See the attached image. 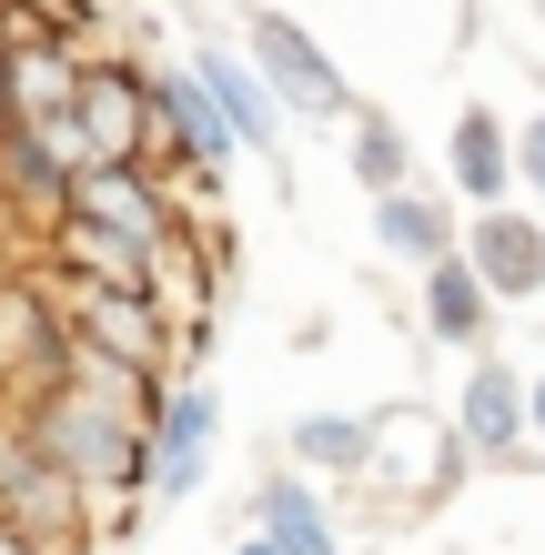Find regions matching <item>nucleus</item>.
I'll return each instance as SVG.
<instances>
[{
	"mask_svg": "<svg viewBox=\"0 0 545 555\" xmlns=\"http://www.w3.org/2000/svg\"><path fill=\"white\" fill-rule=\"evenodd\" d=\"M11 414L30 424V444H41L91 505H142V495H152V424L121 414L112 395L61 384V395H30V404H11Z\"/></svg>",
	"mask_w": 545,
	"mask_h": 555,
	"instance_id": "1",
	"label": "nucleus"
},
{
	"mask_svg": "<svg viewBox=\"0 0 545 555\" xmlns=\"http://www.w3.org/2000/svg\"><path fill=\"white\" fill-rule=\"evenodd\" d=\"M91 505L72 475L51 465L41 444H30V424L0 404V526H21V535H41L51 555H91Z\"/></svg>",
	"mask_w": 545,
	"mask_h": 555,
	"instance_id": "2",
	"label": "nucleus"
},
{
	"mask_svg": "<svg viewBox=\"0 0 545 555\" xmlns=\"http://www.w3.org/2000/svg\"><path fill=\"white\" fill-rule=\"evenodd\" d=\"M72 212L102 222V233H121V243H142V253L182 243V192L152 172V162H81L72 172Z\"/></svg>",
	"mask_w": 545,
	"mask_h": 555,
	"instance_id": "3",
	"label": "nucleus"
},
{
	"mask_svg": "<svg viewBox=\"0 0 545 555\" xmlns=\"http://www.w3.org/2000/svg\"><path fill=\"white\" fill-rule=\"evenodd\" d=\"M455 435L475 444V465H516V475H535V465H545V444H535V374H516L505 353H475L465 404H455Z\"/></svg>",
	"mask_w": 545,
	"mask_h": 555,
	"instance_id": "4",
	"label": "nucleus"
},
{
	"mask_svg": "<svg viewBox=\"0 0 545 555\" xmlns=\"http://www.w3.org/2000/svg\"><path fill=\"white\" fill-rule=\"evenodd\" d=\"M152 121H163V132H152V172H163V182H182V172L212 182L222 162L243 152V132L222 121V102L203 91L192 61H182V72H152Z\"/></svg>",
	"mask_w": 545,
	"mask_h": 555,
	"instance_id": "5",
	"label": "nucleus"
},
{
	"mask_svg": "<svg viewBox=\"0 0 545 555\" xmlns=\"http://www.w3.org/2000/svg\"><path fill=\"white\" fill-rule=\"evenodd\" d=\"M243 51L263 61V81L283 91V112H303V121H343V112H354V91H343L334 51L313 41L303 21H283V11H252V21H243Z\"/></svg>",
	"mask_w": 545,
	"mask_h": 555,
	"instance_id": "6",
	"label": "nucleus"
},
{
	"mask_svg": "<svg viewBox=\"0 0 545 555\" xmlns=\"http://www.w3.org/2000/svg\"><path fill=\"white\" fill-rule=\"evenodd\" d=\"M212 435H222V395L182 374L172 395L152 404V495H163V505L203 495V475H212Z\"/></svg>",
	"mask_w": 545,
	"mask_h": 555,
	"instance_id": "7",
	"label": "nucleus"
},
{
	"mask_svg": "<svg viewBox=\"0 0 545 555\" xmlns=\"http://www.w3.org/2000/svg\"><path fill=\"white\" fill-rule=\"evenodd\" d=\"M81 142L91 162H152V72H121V61H91V81H81Z\"/></svg>",
	"mask_w": 545,
	"mask_h": 555,
	"instance_id": "8",
	"label": "nucleus"
},
{
	"mask_svg": "<svg viewBox=\"0 0 545 555\" xmlns=\"http://www.w3.org/2000/svg\"><path fill=\"white\" fill-rule=\"evenodd\" d=\"M192 72H203V91L222 102V121L243 132V152H283V91L263 81V61L252 51H222V41H192Z\"/></svg>",
	"mask_w": 545,
	"mask_h": 555,
	"instance_id": "9",
	"label": "nucleus"
},
{
	"mask_svg": "<svg viewBox=\"0 0 545 555\" xmlns=\"http://www.w3.org/2000/svg\"><path fill=\"white\" fill-rule=\"evenodd\" d=\"M465 263L475 273H485V293H495V304H535V293H545V222L535 212H475L465 222Z\"/></svg>",
	"mask_w": 545,
	"mask_h": 555,
	"instance_id": "10",
	"label": "nucleus"
},
{
	"mask_svg": "<svg viewBox=\"0 0 545 555\" xmlns=\"http://www.w3.org/2000/svg\"><path fill=\"white\" fill-rule=\"evenodd\" d=\"M374 243L394 253V263L434 273V263H455V253H465V222H455L444 192H384V203H374Z\"/></svg>",
	"mask_w": 545,
	"mask_h": 555,
	"instance_id": "11",
	"label": "nucleus"
},
{
	"mask_svg": "<svg viewBox=\"0 0 545 555\" xmlns=\"http://www.w3.org/2000/svg\"><path fill=\"white\" fill-rule=\"evenodd\" d=\"M252 526H263L283 555H343L334 515H324V485H313L303 465H283V475H263V485H252Z\"/></svg>",
	"mask_w": 545,
	"mask_h": 555,
	"instance_id": "12",
	"label": "nucleus"
},
{
	"mask_svg": "<svg viewBox=\"0 0 545 555\" xmlns=\"http://www.w3.org/2000/svg\"><path fill=\"white\" fill-rule=\"evenodd\" d=\"M444 162H455V192H465L475 212H495L505 182H516V142H505V121H495L485 102L455 112V142H444Z\"/></svg>",
	"mask_w": 545,
	"mask_h": 555,
	"instance_id": "13",
	"label": "nucleus"
},
{
	"mask_svg": "<svg viewBox=\"0 0 545 555\" xmlns=\"http://www.w3.org/2000/svg\"><path fill=\"white\" fill-rule=\"evenodd\" d=\"M425 334L434 344H465V353H485V334H495V293H485V273H475L465 253L425 273Z\"/></svg>",
	"mask_w": 545,
	"mask_h": 555,
	"instance_id": "14",
	"label": "nucleus"
},
{
	"mask_svg": "<svg viewBox=\"0 0 545 555\" xmlns=\"http://www.w3.org/2000/svg\"><path fill=\"white\" fill-rule=\"evenodd\" d=\"M283 444H294V465L303 475H374V424L364 414H294V435H283Z\"/></svg>",
	"mask_w": 545,
	"mask_h": 555,
	"instance_id": "15",
	"label": "nucleus"
},
{
	"mask_svg": "<svg viewBox=\"0 0 545 555\" xmlns=\"http://www.w3.org/2000/svg\"><path fill=\"white\" fill-rule=\"evenodd\" d=\"M343 162H354V182L374 203L384 192H414V142H404V121H384V112H354V152Z\"/></svg>",
	"mask_w": 545,
	"mask_h": 555,
	"instance_id": "16",
	"label": "nucleus"
},
{
	"mask_svg": "<svg viewBox=\"0 0 545 555\" xmlns=\"http://www.w3.org/2000/svg\"><path fill=\"white\" fill-rule=\"evenodd\" d=\"M516 182L545 203V112H525V132H516Z\"/></svg>",
	"mask_w": 545,
	"mask_h": 555,
	"instance_id": "17",
	"label": "nucleus"
},
{
	"mask_svg": "<svg viewBox=\"0 0 545 555\" xmlns=\"http://www.w3.org/2000/svg\"><path fill=\"white\" fill-rule=\"evenodd\" d=\"M0 555H51L41 535H21V526H0Z\"/></svg>",
	"mask_w": 545,
	"mask_h": 555,
	"instance_id": "18",
	"label": "nucleus"
},
{
	"mask_svg": "<svg viewBox=\"0 0 545 555\" xmlns=\"http://www.w3.org/2000/svg\"><path fill=\"white\" fill-rule=\"evenodd\" d=\"M233 555H283V545H273V535H263V526H252V535H243V545H233Z\"/></svg>",
	"mask_w": 545,
	"mask_h": 555,
	"instance_id": "19",
	"label": "nucleus"
},
{
	"mask_svg": "<svg viewBox=\"0 0 545 555\" xmlns=\"http://www.w3.org/2000/svg\"><path fill=\"white\" fill-rule=\"evenodd\" d=\"M535 444H545V374H535Z\"/></svg>",
	"mask_w": 545,
	"mask_h": 555,
	"instance_id": "20",
	"label": "nucleus"
}]
</instances>
